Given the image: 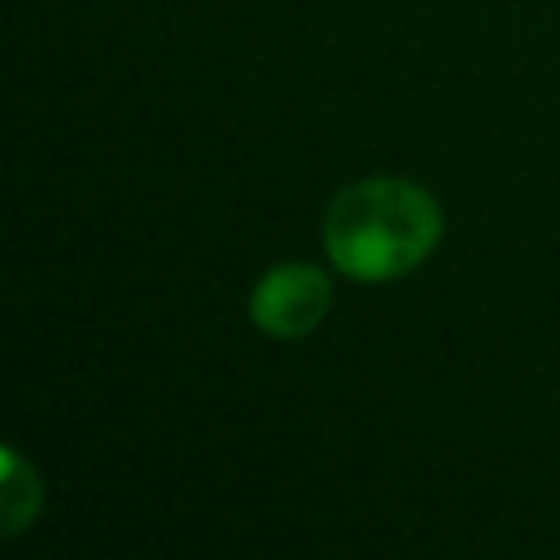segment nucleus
Segmentation results:
<instances>
[{
	"label": "nucleus",
	"mask_w": 560,
	"mask_h": 560,
	"mask_svg": "<svg viewBox=\"0 0 560 560\" xmlns=\"http://www.w3.org/2000/svg\"><path fill=\"white\" fill-rule=\"evenodd\" d=\"M332 306V280L311 262H280L249 289V319L280 341L306 337L324 324Z\"/></svg>",
	"instance_id": "obj_2"
},
{
	"label": "nucleus",
	"mask_w": 560,
	"mask_h": 560,
	"mask_svg": "<svg viewBox=\"0 0 560 560\" xmlns=\"http://www.w3.org/2000/svg\"><path fill=\"white\" fill-rule=\"evenodd\" d=\"M35 508H39L35 472L18 459V451H4V529L18 534L26 525V516H35Z\"/></svg>",
	"instance_id": "obj_3"
},
{
	"label": "nucleus",
	"mask_w": 560,
	"mask_h": 560,
	"mask_svg": "<svg viewBox=\"0 0 560 560\" xmlns=\"http://www.w3.org/2000/svg\"><path fill=\"white\" fill-rule=\"evenodd\" d=\"M442 241V206L398 175H368L341 188L324 214V249L350 280L376 284L420 267Z\"/></svg>",
	"instance_id": "obj_1"
}]
</instances>
